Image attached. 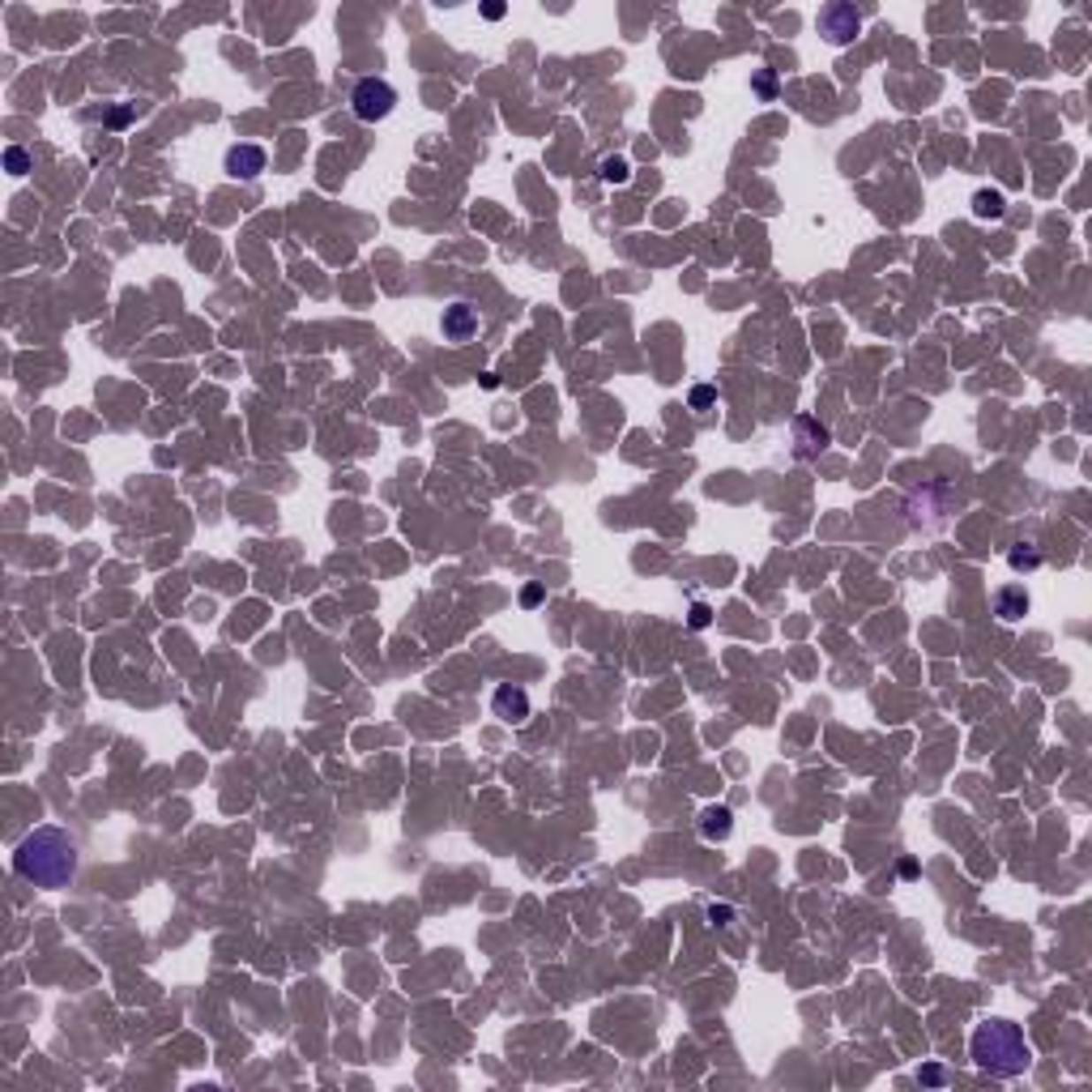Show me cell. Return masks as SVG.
Instances as JSON below:
<instances>
[{
	"mask_svg": "<svg viewBox=\"0 0 1092 1092\" xmlns=\"http://www.w3.org/2000/svg\"><path fill=\"white\" fill-rule=\"evenodd\" d=\"M755 90H760L764 98H773V90H777V77H773V73H760V77H755Z\"/></svg>",
	"mask_w": 1092,
	"mask_h": 1092,
	"instance_id": "2e32d148",
	"label": "cell"
},
{
	"mask_svg": "<svg viewBox=\"0 0 1092 1092\" xmlns=\"http://www.w3.org/2000/svg\"><path fill=\"white\" fill-rule=\"evenodd\" d=\"M995 615L1003 619V623H1016V619L1028 615V593H1024V584H1003V589H998Z\"/></svg>",
	"mask_w": 1092,
	"mask_h": 1092,
	"instance_id": "ba28073f",
	"label": "cell"
},
{
	"mask_svg": "<svg viewBox=\"0 0 1092 1092\" xmlns=\"http://www.w3.org/2000/svg\"><path fill=\"white\" fill-rule=\"evenodd\" d=\"M687 623H691V628H696V631H704V628H708V623H713V610L704 607V602H696V607H691V619H687Z\"/></svg>",
	"mask_w": 1092,
	"mask_h": 1092,
	"instance_id": "9a60e30c",
	"label": "cell"
},
{
	"mask_svg": "<svg viewBox=\"0 0 1092 1092\" xmlns=\"http://www.w3.org/2000/svg\"><path fill=\"white\" fill-rule=\"evenodd\" d=\"M687 401H691V410H708V406H713V401H717V393L708 389V385H696V389H691V397H687Z\"/></svg>",
	"mask_w": 1092,
	"mask_h": 1092,
	"instance_id": "5bb4252c",
	"label": "cell"
},
{
	"mask_svg": "<svg viewBox=\"0 0 1092 1092\" xmlns=\"http://www.w3.org/2000/svg\"><path fill=\"white\" fill-rule=\"evenodd\" d=\"M521 602H525V607H538V602H542V584H525Z\"/></svg>",
	"mask_w": 1092,
	"mask_h": 1092,
	"instance_id": "ac0fdd59",
	"label": "cell"
},
{
	"mask_svg": "<svg viewBox=\"0 0 1092 1092\" xmlns=\"http://www.w3.org/2000/svg\"><path fill=\"white\" fill-rule=\"evenodd\" d=\"M969 1054H973V1063H977V1071L998 1075V1080H1012V1075H1019V1071L1033 1063V1050L1024 1042L1019 1024H1012V1019H986V1024H977Z\"/></svg>",
	"mask_w": 1092,
	"mask_h": 1092,
	"instance_id": "7a4b0ae2",
	"label": "cell"
},
{
	"mask_svg": "<svg viewBox=\"0 0 1092 1092\" xmlns=\"http://www.w3.org/2000/svg\"><path fill=\"white\" fill-rule=\"evenodd\" d=\"M491 713L504 717V722H512V726H521V722L530 717V691L516 687V683H500L495 696H491Z\"/></svg>",
	"mask_w": 1092,
	"mask_h": 1092,
	"instance_id": "8992f818",
	"label": "cell"
},
{
	"mask_svg": "<svg viewBox=\"0 0 1092 1092\" xmlns=\"http://www.w3.org/2000/svg\"><path fill=\"white\" fill-rule=\"evenodd\" d=\"M504 13H508V9H504L500 0H491V4H483V18H486V22H500Z\"/></svg>",
	"mask_w": 1092,
	"mask_h": 1092,
	"instance_id": "e0dca14e",
	"label": "cell"
},
{
	"mask_svg": "<svg viewBox=\"0 0 1092 1092\" xmlns=\"http://www.w3.org/2000/svg\"><path fill=\"white\" fill-rule=\"evenodd\" d=\"M439 329H444V341H453V346H465V341L478 333V308L474 303H448L444 308V316H439Z\"/></svg>",
	"mask_w": 1092,
	"mask_h": 1092,
	"instance_id": "5b68a950",
	"label": "cell"
},
{
	"mask_svg": "<svg viewBox=\"0 0 1092 1092\" xmlns=\"http://www.w3.org/2000/svg\"><path fill=\"white\" fill-rule=\"evenodd\" d=\"M1003 214H1007V196L998 193V188H977V193H973V218L995 222V218H1003Z\"/></svg>",
	"mask_w": 1092,
	"mask_h": 1092,
	"instance_id": "30bf717a",
	"label": "cell"
},
{
	"mask_svg": "<svg viewBox=\"0 0 1092 1092\" xmlns=\"http://www.w3.org/2000/svg\"><path fill=\"white\" fill-rule=\"evenodd\" d=\"M13 871L34 888H65L77 874V845L60 828H34L13 850Z\"/></svg>",
	"mask_w": 1092,
	"mask_h": 1092,
	"instance_id": "6da1fadb",
	"label": "cell"
},
{
	"mask_svg": "<svg viewBox=\"0 0 1092 1092\" xmlns=\"http://www.w3.org/2000/svg\"><path fill=\"white\" fill-rule=\"evenodd\" d=\"M4 167L13 171V175H26V171H30V154H26L22 146H9L4 149Z\"/></svg>",
	"mask_w": 1092,
	"mask_h": 1092,
	"instance_id": "4fadbf2b",
	"label": "cell"
},
{
	"mask_svg": "<svg viewBox=\"0 0 1092 1092\" xmlns=\"http://www.w3.org/2000/svg\"><path fill=\"white\" fill-rule=\"evenodd\" d=\"M598 175H602L607 184H628V179H631V167H628V158H619V154H607V158H602V167H598Z\"/></svg>",
	"mask_w": 1092,
	"mask_h": 1092,
	"instance_id": "7c38bea8",
	"label": "cell"
},
{
	"mask_svg": "<svg viewBox=\"0 0 1092 1092\" xmlns=\"http://www.w3.org/2000/svg\"><path fill=\"white\" fill-rule=\"evenodd\" d=\"M820 30L828 34V43L845 48V43H853V34L862 30V13L853 4H824L820 9Z\"/></svg>",
	"mask_w": 1092,
	"mask_h": 1092,
	"instance_id": "277c9868",
	"label": "cell"
},
{
	"mask_svg": "<svg viewBox=\"0 0 1092 1092\" xmlns=\"http://www.w3.org/2000/svg\"><path fill=\"white\" fill-rule=\"evenodd\" d=\"M393 107H397V90H393L385 77H363V81H355V90H350V111H355L363 124L389 120Z\"/></svg>",
	"mask_w": 1092,
	"mask_h": 1092,
	"instance_id": "3957f363",
	"label": "cell"
},
{
	"mask_svg": "<svg viewBox=\"0 0 1092 1092\" xmlns=\"http://www.w3.org/2000/svg\"><path fill=\"white\" fill-rule=\"evenodd\" d=\"M1007 563H1012L1016 572H1037V568H1042V551L1028 546V542H1016V546L1007 551Z\"/></svg>",
	"mask_w": 1092,
	"mask_h": 1092,
	"instance_id": "8fae6325",
	"label": "cell"
},
{
	"mask_svg": "<svg viewBox=\"0 0 1092 1092\" xmlns=\"http://www.w3.org/2000/svg\"><path fill=\"white\" fill-rule=\"evenodd\" d=\"M265 163H269V158H265V149H261V146H231V149H226V163H222V167H226V175H231V179H256V175L265 171Z\"/></svg>",
	"mask_w": 1092,
	"mask_h": 1092,
	"instance_id": "52a82bcc",
	"label": "cell"
},
{
	"mask_svg": "<svg viewBox=\"0 0 1092 1092\" xmlns=\"http://www.w3.org/2000/svg\"><path fill=\"white\" fill-rule=\"evenodd\" d=\"M729 832H734V811L729 806H704V815H700L704 841H726Z\"/></svg>",
	"mask_w": 1092,
	"mask_h": 1092,
	"instance_id": "9c48e42d",
	"label": "cell"
},
{
	"mask_svg": "<svg viewBox=\"0 0 1092 1092\" xmlns=\"http://www.w3.org/2000/svg\"><path fill=\"white\" fill-rule=\"evenodd\" d=\"M708 918H713V922H729V918H734V909H729V905H713V909H708Z\"/></svg>",
	"mask_w": 1092,
	"mask_h": 1092,
	"instance_id": "d6986e66",
	"label": "cell"
}]
</instances>
